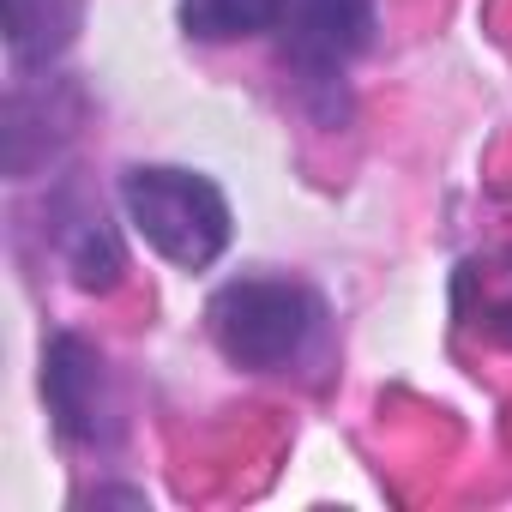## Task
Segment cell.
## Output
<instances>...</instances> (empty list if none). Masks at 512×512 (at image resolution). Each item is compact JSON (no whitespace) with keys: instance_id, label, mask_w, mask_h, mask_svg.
Here are the masks:
<instances>
[{"instance_id":"6","label":"cell","mask_w":512,"mask_h":512,"mask_svg":"<svg viewBox=\"0 0 512 512\" xmlns=\"http://www.w3.org/2000/svg\"><path fill=\"white\" fill-rule=\"evenodd\" d=\"M284 7L290 0H181V31L199 43H235L284 25Z\"/></svg>"},{"instance_id":"4","label":"cell","mask_w":512,"mask_h":512,"mask_svg":"<svg viewBox=\"0 0 512 512\" xmlns=\"http://www.w3.org/2000/svg\"><path fill=\"white\" fill-rule=\"evenodd\" d=\"M290 55L308 79H332L374 37V0H290L284 7Z\"/></svg>"},{"instance_id":"2","label":"cell","mask_w":512,"mask_h":512,"mask_svg":"<svg viewBox=\"0 0 512 512\" xmlns=\"http://www.w3.org/2000/svg\"><path fill=\"white\" fill-rule=\"evenodd\" d=\"M211 338L235 368H284L320 326V302L302 284L278 278H241L211 296Z\"/></svg>"},{"instance_id":"7","label":"cell","mask_w":512,"mask_h":512,"mask_svg":"<svg viewBox=\"0 0 512 512\" xmlns=\"http://www.w3.org/2000/svg\"><path fill=\"white\" fill-rule=\"evenodd\" d=\"M488 332L500 338V344H512V266L494 278V290H488Z\"/></svg>"},{"instance_id":"5","label":"cell","mask_w":512,"mask_h":512,"mask_svg":"<svg viewBox=\"0 0 512 512\" xmlns=\"http://www.w3.org/2000/svg\"><path fill=\"white\" fill-rule=\"evenodd\" d=\"M79 31V0H7V43L19 61H49Z\"/></svg>"},{"instance_id":"3","label":"cell","mask_w":512,"mask_h":512,"mask_svg":"<svg viewBox=\"0 0 512 512\" xmlns=\"http://www.w3.org/2000/svg\"><path fill=\"white\" fill-rule=\"evenodd\" d=\"M43 392H49V410H55V428L79 446H97L109 440V380H103V356L61 332L49 350H43Z\"/></svg>"},{"instance_id":"1","label":"cell","mask_w":512,"mask_h":512,"mask_svg":"<svg viewBox=\"0 0 512 512\" xmlns=\"http://www.w3.org/2000/svg\"><path fill=\"white\" fill-rule=\"evenodd\" d=\"M121 205L133 217V229L145 235V247L163 253L181 272L211 266L229 247V205L193 169H127Z\"/></svg>"}]
</instances>
